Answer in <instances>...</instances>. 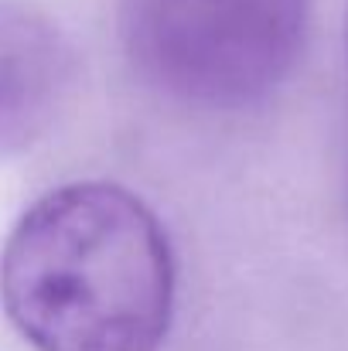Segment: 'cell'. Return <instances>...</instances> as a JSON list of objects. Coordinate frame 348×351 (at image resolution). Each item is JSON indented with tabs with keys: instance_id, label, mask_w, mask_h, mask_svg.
<instances>
[{
	"instance_id": "cell-2",
	"label": "cell",
	"mask_w": 348,
	"mask_h": 351,
	"mask_svg": "<svg viewBox=\"0 0 348 351\" xmlns=\"http://www.w3.org/2000/svg\"><path fill=\"white\" fill-rule=\"evenodd\" d=\"M311 0H119L123 45L157 93L202 106L246 110L290 75Z\"/></svg>"
},
{
	"instance_id": "cell-3",
	"label": "cell",
	"mask_w": 348,
	"mask_h": 351,
	"mask_svg": "<svg viewBox=\"0 0 348 351\" xmlns=\"http://www.w3.org/2000/svg\"><path fill=\"white\" fill-rule=\"evenodd\" d=\"M76 75L69 38L41 10L0 0V157L31 150L58 119Z\"/></svg>"
},
{
	"instance_id": "cell-1",
	"label": "cell",
	"mask_w": 348,
	"mask_h": 351,
	"mask_svg": "<svg viewBox=\"0 0 348 351\" xmlns=\"http://www.w3.org/2000/svg\"><path fill=\"white\" fill-rule=\"evenodd\" d=\"M174 252L143 198L110 181L41 195L0 252V304L34 351H161Z\"/></svg>"
}]
</instances>
